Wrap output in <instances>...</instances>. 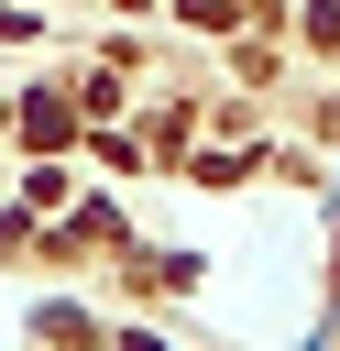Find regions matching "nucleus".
<instances>
[{"instance_id": "f257e3e1", "label": "nucleus", "mask_w": 340, "mask_h": 351, "mask_svg": "<svg viewBox=\"0 0 340 351\" xmlns=\"http://www.w3.org/2000/svg\"><path fill=\"white\" fill-rule=\"evenodd\" d=\"M22 143H33V154L77 143V99H55V88H44V99H22Z\"/></svg>"}, {"instance_id": "f03ea898", "label": "nucleus", "mask_w": 340, "mask_h": 351, "mask_svg": "<svg viewBox=\"0 0 340 351\" xmlns=\"http://www.w3.org/2000/svg\"><path fill=\"white\" fill-rule=\"evenodd\" d=\"M186 11H197V22H230V0H186Z\"/></svg>"}]
</instances>
